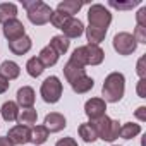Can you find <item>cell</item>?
<instances>
[{"label":"cell","instance_id":"6da1fadb","mask_svg":"<svg viewBox=\"0 0 146 146\" xmlns=\"http://www.w3.org/2000/svg\"><path fill=\"white\" fill-rule=\"evenodd\" d=\"M125 91V78L122 72H110L105 78L103 88H102V95L103 100L108 103H117L122 100Z\"/></svg>","mask_w":146,"mask_h":146},{"label":"cell","instance_id":"7a4b0ae2","mask_svg":"<svg viewBox=\"0 0 146 146\" xmlns=\"http://www.w3.org/2000/svg\"><path fill=\"white\" fill-rule=\"evenodd\" d=\"M23 7L28 12V19L35 26H43L50 23L53 9L41 0H23Z\"/></svg>","mask_w":146,"mask_h":146},{"label":"cell","instance_id":"3957f363","mask_svg":"<svg viewBox=\"0 0 146 146\" xmlns=\"http://www.w3.org/2000/svg\"><path fill=\"white\" fill-rule=\"evenodd\" d=\"M95 131H96V136L98 139L102 141H107V143H113L117 137H119V132H120V124L119 120H112L108 115H103L96 120L91 122Z\"/></svg>","mask_w":146,"mask_h":146},{"label":"cell","instance_id":"277c9868","mask_svg":"<svg viewBox=\"0 0 146 146\" xmlns=\"http://www.w3.org/2000/svg\"><path fill=\"white\" fill-rule=\"evenodd\" d=\"M88 21H90L91 28H98V29L107 31L110 23H112V14H110V11L105 5L93 4L90 7V11H88Z\"/></svg>","mask_w":146,"mask_h":146},{"label":"cell","instance_id":"5b68a950","mask_svg":"<svg viewBox=\"0 0 146 146\" xmlns=\"http://www.w3.org/2000/svg\"><path fill=\"white\" fill-rule=\"evenodd\" d=\"M62 83L57 76H50L46 78L43 83H41V88H40V93H41V98L43 102L46 103H57L62 96Z\"/></svg>","mask_w":146,"mask_h":146},{"label":"cell","instance_id":"8992f818","mask_svg":"<svg viewBox=\"0 0 146 146\" xmlns=\"http://www.w3.org/2000/svg\"><path fill=\"white\" fill-rule=\"evenodd\" d=\"M136 48H137V43L131 33L120 31L113 36V50L119 55H131L136 52Z\"/></svg>","mask_w":146,"mask_h":146},{"label":"cell","instance_id":"52a82bcc","mask_svg":"<svg viewBox=\"0 0 146 146\" xmlns=\"http://www.w3.org/2000/svg\"><path fill=\"white\" fill-rule=\"evenodd\" d=\"M105 112H107V102L103 98H91L84 103V113L88 115V119L91 122L107 115Z\"/></svg>","mask_w":146,"mask_h":146},{"label":"cell","instance_id":"ba28073f","mask_svg":"<svg viewBox=\"0 0 146 146\" xmlns=\"http://www.w3.org/2000/svg\"><path fill=\"white\" fill-rule=\"evenodd\" d=\"M7 137H9V141H11L14 146H16V144H17V146L28 144V143H31V129L26 127V125L17 124V125H14V127L9 129Z\"/></svg>","mask_w":146,"mask_h":146},{"label":"cell","instance_id":"9c48e42d","mask_svg":"<svg viewBox=\"0 0 146 146\" xmlns=\"http://www.w3.org/2000/svg\"><path fill=\"white\" fill-rule=\"evenodd\" d=\"M26 35V28L24 24L16 17V19H11L4 24V36L9 40V41H14L17 38H23Z\"/></svg>","mask_w":146,"mask_h":146},{"label":"cell","instance_id":"30bf717a","mask_svg":"<svg viewBox=\"0 0 146 146\" xmlns=\"http://www.w3.org/2000/svg\"><path fill=\"white\" fill-rule=\"evenodd\" d=\"M43 125L48 129V132H60V131L67 125V120H65V117H64L62 113H58V112H50V113H46Z\"/></svg>","mask_w":146,"mask_h":146},{"label":"cell","instance_id":"8fae6325","mask_svg":"<svg viewBox=\"0 0 146 146\" xmlns=\"http://www.w3.org/2000/svg\"><path fill=\"white\" fill-rule=\"evenodd\" d=\"M16 103L17 107H23V108H33L35 105V100H36V95H35V90L31 86H23L17 90V95H16Z\"/></svg>","mask_w":146,"mask_h":146},{"label":"cell","instance_id":"7c38bea8","mask_svg":"<svg viewBox=\"0 0 146 146\" xmlns=\"http://www.w3.org/2000/svg\"><path fill=\"white\" fill-rule=\"evenodd\" d=\"M62 31H64V36H65L67 40L79 38V36L84 33V24H83V21L78 19V17H70V19L67 21V24L62 28Z\"/></svg>","mask_w":146,"mask_h":146},{"label":"cell","instance_id":"4fadbf2b","mask_svg":"<svg viewBox=\"0 0 146 146\" xmlns=\"http://www.w3.org/2000/svg\"><path fill=\"white\" fill-rule=\"evenodd\" d=\"M64 76H65L67 83H70V84H72L76 79H79V78L86 76V69H84L83 65H78L76 62L69 60V62L64 65Z\"/></svg>","mask_w":146,"mask_h":146},{"label":"cell","instance_id":"5bb4252c","mask_svg":"<svg viewBox=\"0 0 146 146\" xmlns=\"http://www.w3.org/2000/svg\"><path fill=\"white\" fill-rule=\"evenodd\" d=\"M31 46H33V41H31V38L29 36H23V38H17V40H14V41H9V50L14 53V55H19V57H23V55H26L29 50H31Z\"/></svg>","mask_w":146,"mask_h":146},{"label":"cell","instance_id":"9a60e30c","mask_svg":"<svg viewBox=\"0 0 146 146\" xmlns=\"http://www.w3.org/2000/svg\"><path fill=\"white\" fill-rule=\"evenodd\" d=\"M86 48V60H88V65H100L105 58V52L100 48V45H84Z\"/></svg>","mask_w":146,"mask_h":146},{"label":"cell","instance_id":"2e32d148","mask_svg":"<svg viewBox=\"0 0 146 146\" xmlns=\"http://www.w3.org/2000/svg\"><path fill=\"white\" fill-rule=\"evenodd\" d=\"M0 74L9 81L17 79L19 74H21V67L14 60H5V62H2V65H0Z\"/></svg>","mask_w":146,"mask_h":146},{"label":"cell","instance_id":"e0dca14e","mask_svg":"<svg viewBox=\"0 0 146 146\" xmlns=\"http://www.w3.org/2000/svg\"><path fill=\"white\" fill-rule=\"evenodd\" d=\"M38 58H40V62L43 64V67H53V65L58 62V53H57L50 45H46V46L41 48Z\"/></svg>","mask_w":146,"mask_h":146},{"label":"cell","instance_id":"ac0fdd59","mask_svg":"<svg viewBox=\"0 0 146 146\" xmlns=\"http://www.w3.org/2000/svg\"><path fill=\"white\" fill-rule=\"evenodd\" d=\"M84 5V2H78V0H64V2H58L57 5V11L74 17V14H78L81 11V7Z\"/></svg>","mask_w":146,"mask_h":146},{"label":"cell","instance_id":"d6986e66","mask_svg":"<svg viewBox=\"0 0 146 146\" xmlns=\"http://www.w3.org/2000/svg\"><path fill=\"white\" fill-rule=\"evenodd\" d=\"M93 86H95V81H93V78H90V76H83V78L76 79L74 83L70 84L72 91L78 93V95H84V93H88L90 90H93Z\"/></svg>","mask_w":146,"mask_h":146},{"label":"cell","instance_id":"ffe728a7","mask_svg":"<svg viewBox=\"0 0 146 146\" xmlns=\"http://www.w3.org/2000/svg\"><path fill=\"white\" fill-rule=\"evenodd\" d=\"M0 113H2V119L5 122H14L19 117V107L16 102H5L0 108Z\"/></svg>","mask_w":146,"mask_h":146},{"label":"cell","instance_id":"44dd1931","mask_svg":"<svg viewBox=\"0 0 146 146\" xmlns=\"http://www.w3.org/2000/svg\"><path fill=\"white\" fill-rule=\"evenodd\" d=\"M17 16V5L12 2H4L0 4V23L5 24L11 19H16Z\"/></svg>","mask_w":146,"mask_h":146},{"label":"cell","instance_id":"7402d4cb","mask_svg":"<svg viewBox=\"0 0 146 146\" xmlns=\"http://www.w3.org/2000/svg\"><path fill=\"white\" fill-rule=\"evenodd\" d=\"M69 45H70V41H69L64 35H57V36H53V38L50 40V46L58 53V57L64 55V53L69 50Z\"/></svg>","mask_w":146,"mask_h":146},{"label":"cell","instance_id":"603a6c76","mask_svg":"<svg viewBox=\"0 0 146 146\" xmlns=\"http://www.w3.org/2000/svg\"><path fill=\"white\" fill-rule=\"evenodd\" d=\"M36 119H38V112H36L35 108H24L23 112H19L17 122H19L21 125L31 127L33 124H36Z\"/></svg>","mask_w":146,"mask_h":146},{"label":"cell","instance_id":"cb8c5ba5","mask_svg":"<svg viewBox=\"0 0 146 146\" xmlns=\"http://www.w3.org/2000/svg\"><path fill=\"white\" fill-rule=\"evenodd\" d=\"M137 134H141V125H139V124L125 122L124 125H120V132H119V136H120L122 139H132V137H136Z\"/></svg>","mask_w":146,"mask_h":146},{"label":"cell","instance_id":"d4e9b609","mask_svg":"<svg viewBox=\"0 0 146 146\" xmlns=\"http://www.w3.org/2000/svg\"><path fill=\"white\" fill-rule=\"evenodd\" d=\"M48 136H50V132H48V129L45 125H35L31 129V143H35L36 146L46 143Z\"/></svg>","mask_w":146,"mask_h":146},{"label":"cell","instance_id":"484cf974","mask_svg":"<svg viewBox=\"0 0 146 146\" xmlns=\"http://www.w3.org/2000/svg\"><path fill=\"white\" fill-rule=\"evenodd\" d=\"M84 31H86L88 43H91V45H100V43L105 40V36H107V31L98 29V28H91V26L84 28Z\"/></svg>","mask_w":146,"mask_h":146},{"label":"cell","instance_id":"4316f807","mask_svg":"<svg viewBox=\"0 0 146 146\" xmlns=\"http://www.w3.org/2000/svg\"><path fill=\"white\" fill-rule=\"evenodd\" d=\"M26 70H28V74H29L31 78H40V76L43 74L45 67H43V64L40 62L38 57H31V58L28 60V64H26Z\"/></svg>","mask_w":146,"mask_h":146},{"label":"cell","instance_id":"83f0119b","mask_svg":"<svg viewBox=\"0 0 146 146\" xmlns=\"http://www.w3.org/2000/svg\"><path fill=\"white\" fill-rule=\"evenodd\" d=\"M79 136H81L83 141H86V143H95V141L98 139L96 131H95V127H93L91 122H86V124H81V125H79Z\"/></svg>","mask_w":146,"mask_h":146},{"label":"cell","instance_id":"f1b7e54d","mask_svg":"<svg viewBox=\"0 0 146 146\" xmlns=\"http://www.w3.org/2000/svg\"><path fill=\"white\" fill-rule=\"evenodd\" d=\"M69 19H70V16H67V14H64V12H60V11H53V12H52V17H50V23H52L53 28L62 29V28L67 24Z\"/></svg>","mask_w":146,"mask_h":146},{"label":"cell","instance_id":"f546056e","mask_svg":"<svg viewBox=\"0 0 146 146\" xmlns=\"http://www.w3.org/2000/svg\"><path fill=\"white\" fill-rule=\"evenodd\" d=\"M69 60L76 62L78 65L86 67V65H88V60H86V48H84V46H78L74 52H72V55H70V58H69Z\"/></svg>","mask_w":146,"mask_h":146},{"label":"cell","instance_id":"4dcf8cb0","mask_svg":"<svg viewBox=\"0 0 146 146\" xmlns=\"http://www.w3.org/2000/svg\"><path fill=\"white\" fill-rule=\"evenodd\" d=\"M108 5L113 9H119V11H129L132 7L139 5V0H129V2H115V0H110Z\"/></svg>","mask_w":146,"mask_h":146},{"label":"cell","instance_id":"1f68e13d","mask_svg":"<svg viewBox=\"0 0 146 146\" xmlns=\"http://www.w3.org/2000/svg\"><path fill=\"white\" fill-rule=\"evenodd\" d=\"M134 40L136 43H146V28H141V26H136L134 29Z\"/></svg>","mask_w":146,"mask_h":146},{"label":"cell","instance_id":"d6a6232c","mask_svg":"<svg viewBox=\"0 0 146 146\" xmlns=\"http://www.w3.org/2000/svg\"><path fill=\"white\" fill-rule=\"evenodd\" d=\"M144 62H146V57L143 55V57L137 60V67H136V72H137L139 79H146V67H144Z\"/></svg>","mask_w":146,"mask_h":146},{"label":"cell","instance_id":"836d02e7","mask_svg":"<svg viewBox=\"0 0 146 146\" xmlns=\"http://www.w3.org/2000/svg\"><path fill=\"white\" fill-rule=\"evenodd\" d=\"M136 21H137V26L141 28H146V7H141L136 14Z\"/></svg>","mask_w":146,"mask_h":146},{"label":"cell","instance_id":"e575fe53","mask_svg":"<svg viewBox=\"0 0 146 146\" xmlns=\"http://www.w3.org/2000/svg\"><path fill=\"white\" fill-rule=\"evenodd\" d=\"M55 146H78V143L74 141V137H62L55 143Z\"/></svg>","mask_w":146,"mask_h":146},{"label":"cell","instance_id":"d590c367","mask_svg":"<svg viewBox=\"0 0 146 146\" xmlns=\"http://www.w3.org/2000/svg\"><path fill=\"white\" fill-rule=\"evenodd\" d=\"M144 86H146V79H139V83H137V96L139 98H146V91H144Z\"/></svg>","mask_w":146,"mask_h":146},{"label":"cell","instance_id":"8d00e7d4","mask_svg":"<svg viewBox=\"0 0 146 146\" xmlns=\"http://www.w3.org/2000/svg\"><path fill=\"white\" fill-rule=\"evenodd\" d=\"M9 86H11V83H9V79H5L2 74H0V95H4L7 90H9Z\"/></svg>","mask_w":146,"mask_h":146},{"label":"cell","instance_id":"74e56055","mask_svg":"<svg viewBox=\"0 0 146 146\" xmlns=\"http://www.w3.org/2000/svg\"><path fill=\"white\" fill-rule=\"evenodd\" d=\"M134 115H136L141 122H144V120H146V107H139V108L136 110V113H134Z\"/></svg>","mask_w":146,"mask_h":146},{"label":"cell","instance_id":"f35d334b","mask_svg":"<svg viewBox=\"0 0 146 146\" xmlns=\"http://www.w3.org/2000/svg\"><path fill=\"white\" fill-rule=\"evenodd\" d=\"M0 146H14V144L9 141L7 136H4V137H0Z\"/></svg>","mask_w":146,"mask_h":146},{"label":"cell","instance_id":"ab89813d","mask_svg":"<svg viewBox=\"0 0 146 146\" xmlns=\"http://www.w3.org/2000/svg\"><path fill=\"white\" fill-rule=\"evenodd\" d=\"M112 146H119V144H112Z\"/></svg>","mask_w":146,"mask_h":146}]
</instances>
